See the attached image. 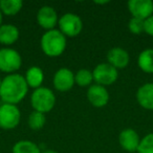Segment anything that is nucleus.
<instances>
[{
	"label": "nucleus",
	"mask_w": 153,
	"mask_h": 153,
	"mask_svg": "<svg viewBox=\"0 0 153 153\" xmlns=\"http://www.w3.org/2000/svg\"><path fill=\"white\" fill-rule=\"evenodd\" d=\"M28 88L24 76L19 74H7L1 82L0 99L3 103L17 105L26 97Z\"/></svg>",
	"instance_id": "nucleus-1"
},
{
	"label": "nucleus",
	"mask_w": 153,
	"mask_h": 153,
	"mask_svg": "<svg viewBox=\"0 0 153 153\" xmlns=\"http://www.w3.org/2000/svg\"><path fill=\"white\" fill-rule=\"evenodd\" d=\"M40 46L43 53L48 57H59L65 51L67 39L57 28L46 30L41 37Z\"/></svg>",
	"instance_id": "nucleus-2"
},
{
	"label": "nucleus",
	"mask_w": 153,
	"mask_h": 153,
	"mask_svg": "<svg viewBox=\"0 0 153 153\" xmlns=\"http://www.w3.org/2000/svg\"><path fill=\"white\" fill-rule=\"evenodd\" d=\"M56 96L53 90L48 87H41L34 89L30 96V105L35 111H39L41 113H47L55 107Z\"/></svg>",
	"instance_id": "nucleus-3"
},
{
	"label": "nucleus",
	"mask_w": 153,
	"mask_h": 153,
	"mask_svg": "<svg viewBox=\"0 0 153 153\" xmlns=\"http://www.w3.org/2000/svg\"><path fill=\"white\" fill-rule=\"evenodd\" d=\"M22 65V58L16 49L11 47L0 48V71L16 74Z\"/></svg>",
	"instance_id": "nucleus-4"
},
{
	"label": "nucleus",
	"mask_w": 153,
	"mask_h": 153,
	"mask_svg": "<svg viewBox=\"0 0 153 153\" xmlns=\"http://www.w3.org/2000/svg\"><path fill=\"white\" fill-rule=\"evenodd\" d=\"M59 30L67 38L76 37L83 30V21L79 15L74 13H66L59 18Z\"/></svg>",
	"instance_id": "nucleus-5"
},
{
	"label": "nucleus",
	"mask_w": 153,
	"mask_h": 153,
	"mask_svg": "<svg viewBox=\"0 0 153 153\" xmlns=\"http://www.w3.org/2000/svg\"><path fill=\"white\" fill-rule=\"evenodd\" d=\"M21 112L17 105L3 103L0 106V128L4 130L15 129L20 123Z\"/></svg>",
	"instance_id": "nucleus-6"
},
{
	"label": "nucleus",
	"mask_w": 153,
	"mask_h": 153,
	"mask_svg": "<svg viewBox=\"0 0 153 153\" xmlns=\"http://www.w3.org/2000/svg\"><path fill=\"white\" fill-rule=\"evenodd\" d=\"M92 74H94V81L98 85L106 87L117 82L119 78V70L106 62V63L98 64L94 67Z\"/></svg>",
	"instance_id": "nucleus-7"
},
{
	"label": "nucleus",
	"mask_w": 153,
	"mask_h": 153,
	"mask_svg": "<svg viewBox=\"0 0 153 153\" xmlns=\"http://www.w3.org/2000/svg\"><path fill=\"white\" fill-rule=\"evenodd\" d=\"M53 87L58 91H61V92L68 91L76 84V82H74V74L66 67L60 68L53 74Z\"/></svg>",
	"instance_id": "nucleus-8"
},
{
	"label": "nucleus",
	"mask_w": 153,
	"mask_h": 153,
	"mask_svg": "<svg viewBox=\"0 0 153 153\" xmlns=\"http://www.w3.org/2000/svg\"><path fill=\"white\" fill-rule=\"evenodd\" d=\"M37 22L41 27L46 30H55L59 22V16L53 7L43 5L37 13Z\"/></svg>",
	"instance_id": "nucleus-9"
},
{
	"label": "nucleus",
	"mask_w": 153,
	"mask_h": 153,
	"mask_svg": "<svg viewBox=\"0 0 153 153\" xmlns=\"http://www.w3.org/2000/svg\"><path fill=\"white\" fill-rule=\"evenodd\" d=\"M127 7L134 18L146 20L153 15V1L151 0H129Z\"/></svg>",
	"instance_id": "nucleus-10"
},
{
	"label": "nucleus",
	"mask_w": 153,
	"mask_h": 153,
	"mask_svg": "<svg viewBox=\"0 0 153 153\" xmlns=\"http://www.w3.org/2000/svg\"><path fill=\"white\" fill-rule=\"evenodd\" d=\"M109 92L104 86L92 84L87 90V99L89 103L94 107L101 108L108 104L109 102Z\"/></svg>",
	"instance_id": "nucleus-11"
},
{
	"label": "nucleus",
	"mask_w": 153,
	"mask_h": 153,
	"mask_svg": "<svg viewBox=\"0 0 153 153\" xmlns=\"http://www.w3.org/2000/svg\"><path fill=\"white\" fill-rule=\"evenodd\" d=\"M140 138L134 129L126 128L119 134V144L127 152H137Z\"/></svg>",
	"instance_id": "nucleus-12"
},
{
	"label": "nucleus",
	"mask_w": 153,
	"mask_h": 153,
	"mask_svg": "<svg viewBox=\"0 0 153 153\" xmlns=\"http://www.w3.org/2000/svg\"><path fill=\"white\" fill-rule=\"evenodd\" d=\"M130 62V56L126 49L122 47H112L107 53V63L112 65L114 68L124 69L128 66Z\"/></svg>",
	"instance_id": "nucleus-13"
},
{
	"label": "nucleus",
	"mask_w": 153,
	"mask_h": 153,
	"mask_svg": "<svg viewBox=\"0 0 153 153\" xmlns=\"http://www.w3.org/2000/svg\"><path fill=\"white\" fill-rule=\"evenodd\" d=\"M136 100L144 109L153 110V83L140 86L136 92Z\"/></svg>",
	"instance_id": "nucleus-14"
},
{
	"label": "nucleus",
	"mask_w": 153,
	"mask_h": 153,
	"mask_svg": "<svg viewBox=\"0 0 153 153\" xmlns=\"http://www.w3.org/2000/svg\"><path fill=\"white\" fill-rule=\"evenodd\" d=\"M20 32L14 24H2L0 26V43L3 45L14 44L19 39Z\"/></svg>",
	"instance_id": "nucleus-15"
},
{
	"label": "nucleus",
	"mask_w": 153,
	"mask_h": 153,
	"mask_svg": "<svg viewBox=\"0 0 153 153\" xmlns=\"http://www.w3.org/2000/svg\"><path fill=\"white\" fill-rule=\"evenodd\" d=\"M24 79H25L28 87L37 89L42 86L43 81H44V72H43L42 68H40L39 66H30L26 70Z\"/></svg>",
	"instance_id": "nucleus-16"
},
{
	"label": "nucleus",
	"mask_w": 153,
	"mask_h": 153,
	"mask_svg": "<svg viewBox=\"0 0 153 153\" xmlns=\"http://www.w3.org/2000/svg\"><path fill=\"white\" fill-rule=\"evenodd\" d=\"M137 65L146 74H153V48H146L138 55Z\"/></svg>",
	"instance_id": "nucleus-17"
},
{
	"label": "nucleus",
	"mask_w": 153,
	"mask_h": 153,
	"mask_svg": "<svg viewBox=\"0 0 153 153\" xmlns=\"http://www.w3.org/2000/svg\"><path fill=\"white\" fill-rule=\"evenodd\" d=\"M21 0H0V11L3 15L15 16L22 10Z\"/></svg>",
	"instance_id": "nucleus-18"
},
{
	"label": "nucleus",
	"mask_w": 153,
	"mask_h": 153,
	"mask_svg": "<svg viewBox=\"0 0 153 153\" xmlns=\"http://www.w3.org/2000/svg\"><path fill=\"white\" fill-rule=\"evenodd\" d=\"M12 153H41V150L36 143L28 140H21L13 146Z\"/></svg>",
	"instance_id": "nucleus-19"
},
{
	"label": "nucleus",
	"mask_w": 153,
	"mask_h": 153,
	"mask_svg": "<svg viewBox=\"0 0 153 153\" xmlns=\"http://www.w3.org/2000/svg\"><path fill=\"white\" fill-rule=\"evenodd\" d=\"M74 82L80 87H90L94 82V74L89 69L82 68L74 74Z\"/></svg>",
	"instance_id": "nucleus-20"
},
{
	"label": "nucleus",
	"mask_w": 153,
	"mask_h": 153,
	"mask_svg": "<svg viewBox=\"0 0 153 153\" xmlns=\"http://www.w3.org/2000/svg\"><path fill=\"white\" fill-rule=\"evenodd\" d=\"M45 122H46V117H45L44 113H41L39 111H33L30 114L28 115L27 123L28 126L32 130H40L44 127Z\"/></svg>",
	"instance_id": "nucleus-21"
},
{
	"label": "nucleus",
	"mask_w": 153,
	"mask_h": 153,
	"mask_svg": "<svg viewBox=\"0 0 153 153\" xmlns=\"http://www.w3.org/2000/svg\"><path fill=\"white\" fill-rule=\"evenodd\" d=\"M137 153H153V133H148L140 138Z\"/></svg>",
	"instance_id": "nucleus-22"
},
{
	"label": "nucleus",
	"mask_w": 153,
	"mask_h": 153,
	"mask_svg": "<svg viewBox=\"0 0 153 153\" xmlns=\"http://www.w3.org/2000/svg\"><path fill=\"white\" fill-rule=\"evenodd\" d=\"M144 21L145 20L140 19V18H134L132 17L129 20L128 23V28L129 30L134 35H140L144 33Z\"/></svg>",
	"instance_id": "nucleus-23"
},
{
	"label": "nucleus",
	"mask_w": 153,
	"mask_h": 153,
	"mask_svg": "<svg viewBox=\"0 0 153 153\" xmlns=\"http://www.w3.org/2000/svg\"><path fill=\"white\" fill-rule=\"evenodd\" d=\"M144 33L153 37V15L144 21Z\"/></svg>",
	"instance_id": "nucleus-24"
},
{
	"label": "nucleus",
	"mask_w": 153,
	"mask_h": 153,
	"mask_svg": "<svg viewBox=\"0 0 153 153\" xmlns=\"http://www.w3.org/2000/svg\"><path fill=\"white\" fill-rule=\"evenodd\" d=\"M41 153H58L56 150H51V149H46L44 151H41Z\"/></svg>",
	"instance_id": "nucleus-25"
},
{
	"label": "nucleus",
	"mask_w": 153,
	"mask_h": 153,
	"mask_svg": "<svg viewBox=\"0 0 153 153\" xmlns=\"http://www.w3.org/2000/svg\"><path fill=\"white\" fill-rule=\"evenodd\" d=\"M2 19H3V14L0 11V26L2 25Z\"/></svg>",
	"instance_id": "nucleus-26"
},
{
	"label": "nucleus",
	"mask_w": 153,
	"mask_h": 153,
	"mask_svg": "<svg viewBox=\"0 0 153 153\" xmlns=\"http://www.w3.org/2000/svg\"><path fill=\"white\" fill-rule=\"evenodd\" d=\"M1 82H2V79L0 78V88H1Z\"/></svg>",
	"instance_id": "nucleus-27"
}]
</instances>
